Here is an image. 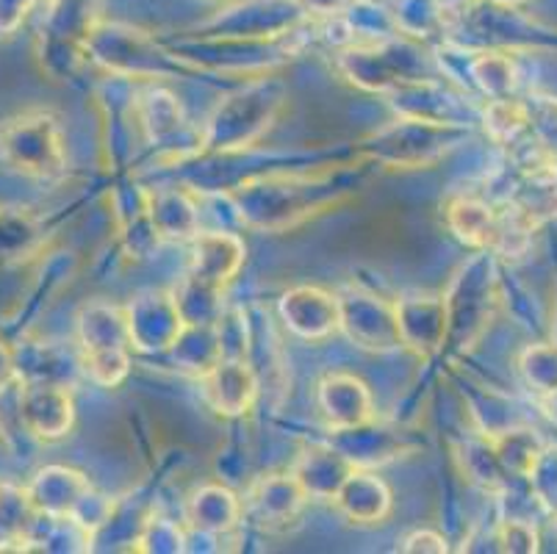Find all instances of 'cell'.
<instances>
[{
	"instance_id": "obj_7",
	"label": "cell",
	"mask_w": 557,
	"mask_h": 554,
	"mask_svg": "<svg viewBox=\"0 0 557 554\" xmlns=\"http://www.w3.org/2000/svg\"><path fill=\"white\" fill-rule=\"evenodd\" d=\"M444 222L460 244L494 258H519L533 242L539 231L519 208L510 206L505 197L491 200L483 195H453L444 202Z\"/></svg>"
},
{
	"instance_id": "obj_11",
	"label": "cell",
	"mask_w": 557,
	"mask_h": 554,
	"mask_svg": "<svg viewBox=\"0 0 557 554\" xmlns=\"http://www.w3.org/2000/svg\"><path fill=\"white\" fill-rule=\"evenodd\" d=\"M131 120L145 145L159 150L164 159L184 161L200 156V125H191L181 100L164 86H141L131 98Z\"/></svg>"
},
{
	"instance_id": "obj_21",
	"label": "cell",
	"mask_w": 557,
	"mask_h": 554,
	"mask_svg": "<svg viewBox=\"0 0 557 554\" xmlns=\"http://www.w3.org/2000/svg\"><path fill=\"white\" fill-rule=\"evenodd\" d=\"M313 403H317L319 416L325 419L327 430H347L377 416L367 380L352 372H338V369L319 378Z\"/></svg>"
},
{
	"instance_id": "obj_8",
	"label": "cell",
	"mask_w": 557,
	"mask_h": 554,
	"mask_svg": "<svg viewBox=\"0 0 557 554\" xmlns=\"http://www.w3.org/2000/svg\"><path fill=\"white\" fill-rule=\"evenodd\" d=\"M75 342H78V364L84 374L100 389H116L131 374L128 319L123 305L89 299L81 305L75 317Z\"/></svg>"
},
{
	"instance_id": "obj_26",
	"label": "cell",
	"mask_w": 557,
	"mask_h": 554,
	"mask_svg": "<svg viewBox=\"0 0 557 554\" xmlns=\"http://www.w3.org/2000/svg\"><path fill=\"white\" fill-rule=\"evenodd\" d=\"M92 482L84 471L70 469V466H45L34 475V480L25 485L28 502L34 510L45 513V516H73L75 507L81 505Z\"/></svg>"
},
{
	"instance_id": "obj_5",
	"label": "cell",
	"mask_w": 557,
	"mask_h": 554,
	"mask_svg": "<svg viewBox=\"0 0 557 554\" xmlns=\"http://www.w3.org/2000/svg\"><path fill=\"white\" fill-rule=\"evenodd\" d=\"M336 70L347 84L372 95H388L405 84L444 78L442 61L419 39L394 37L377 42H349L336 48Z\"/></svg>"
},
{
	"instance_id": "obj_19",
	"label": "cell",
	"mask_w": 557,
	"mask_h": 554,
	"mask_svg": "<svg viewBox=\"0 0 557 554\" xmlns=\"http://www.w3.org/2000/svg\"><path fill=\"white\" fill-rule=\"evenodd\" d=\"M197 383H200L202 403L225 419H239L250 414L261 391L256 366L245 358H220L209 372L197 378Z\"/></svg>"
},
{
	"instance_id": "obj_34",
	"label": "cell",
	"mask_w": 557,
	"mask_h": 554,
	"mask_svg": "<svg viewBox=\"0 0 557 554\" xmlns=\"http://www.w3.org/2000/svg\"><path fill=\"white\" fill-rule=\"evenodd\" d=\"M311 20H338L356 7L358 0H297Z\"/></svg>"
},
{
	"instance_id": "obj_22",
	"label": "cell",
	"mask_w": 557,
	"mask_h": 554,
	"mask_svg": "<svg viewBox=\"0 0 557 554\" xmlns=\"http://www.w3.org/2000/svg\"><path fill=\"white\" fill-rule=\"evenodd\" d=\"M242 525H245L242 496L222 482L197 485L184 505V527L191 535L225 538Z\"/></svg>"
},
{
	"instance_id": "obj_38",
	"label": "cell",
	"mask_w": 557,
	"mask_h": 554,
	"mask_svg": "<svg viewBox=\"0 0 557 554\" xmlns=\"http://www.w3.org/2000/svg\"><path fill=\"white\" fill-rule=\"evenodd\" d=\"M485 3H494V7L513 9V7H519V3H527V0H485Z\"/></svg>"
},
{
	"instance_id": "obj_2",
	"label": "cell",
	"mask_w": 557,
	"mask_h": 554,
	"mask_svg": "<svg viewBox=\"0 0 557 554\" xmlns=\"http://www.w3.org/2000/svg\"><path fill=\"white\" fill-rule=\"evenodd\" d=\"M288 106V86L281 78L252 75L227 91L200 125V156H239L275 128Z\"/></svg>"
},
{
	"instance_id": "obj_27",
	"label": "cell",
	"mask_w": 557,
	"mask_h": 554,
	"mask_svg": "<svg viewBox=\"0 0 557 554\" xmlns=\"http://www.w3.org/2000/svg\"><path fill=\"white\" fill-rule=\"evenodd\" d=\"M455 464H458L460 475L466 482H472L474 488L485 491V494H503L505 488L510 485L508 471L499 464V455L494 450V441L488 433L472 435L455 444Z\"/></svg>"
},
{
	"instance_id": "obj_32",
	"label": "cell",
	"mask_w": 557,
	"mask_h": 554,
	"mask_svg": "<svg viewBox=\"0 0 557 554\" xmlns=\"http://www.w3.org/2000/svg\"><path fill=\"white\" fill-rule=\"evenodd\" d=\"M37 242V225L28 217H12V213H3L0 217V253H9V256H17L25 253L32 244Z\"/></svg>"
},
{
	"instance_id": "obj_28",
	"label": "cell",
	"mask_w": 557,
	"mask_h": 554,
	"mask_svg": "<svg viewBox=\"0 0 557 554\" xmlns=\"http://www.w3.org/2000/svg\"><path fill=\"white\" fill-rule=\"evenodd\" d=\"M166 358L178 366L181 372H189L200 378L202 372H209L211 366L222 358L220 335H216L214 324H186L184 333L178 335V342L172 344Z\"/></svg>"
},
{
	"instance_id": "obj_1",
	"label": "cell",
	"mask_w": 557,
	"mask_h": 554,
	"mask_svg": "<svg viewBox=\"0 0 557 554\" xmlns=\"http://www.w3.org/2000/svg\"><path fill=\"white\" fill-rule=\"evenodd\" d=\"M367 161L313 172H261L225 189L236 220L258 233H286L344 206L361 192Z\"/></svg>"
},
{
	"instance_id": "obj_39",
	"label": "cell",
	"mask_w": 557,
	"mask_h": 554,
	"mask_svg": "<svg viewBox=\"0 0 557 554\" xmlns=\"http://www.w3.org/2000/svg\"><path fill=\"white\" fill-rule=\"evenodd\" d=\"M55 3H62V0H50V7H55Z\"/></svg>"
},
{
	"instance_id": "obj_4",
	"label": "cell",
	"mask_w": 557,
	"mask_h": 554,
	"mask_svg": "<svg viewBox=\"0 0 557 554\" xmlns=\"http://www.w3.org/2000/svg\"><path fill=\"white\" fill-rule=\"evenodd\" d=\"M472 136L469 125L394 114L392 122L356 141V156L383 170H433Z\"/></svg>"
},
{
	"instance_id": "obj_24",
	"label": "cell",
	"mask_w": 557,
	"mask_h": 554,
	"mask_svg": "<svg viewBox=\"0 0 557 554\" xmlns=\"http://www.w3.org/2000/svg\"><path fill=\"white\" fill-rule=\"evenodd\" d=\"M288 471L297 477L308 500L333 502L347 477L356 471V466L349 464V457L342 450H336L331 441H319V444L302 446Z\"/></svg>"
},
{
	"instance_id": "obj_3",
	"label": "cell",
	"mask_w": 557,
	"mask_h": 554,
	"mask_svg": "<svg viewBox=\"0 0 557 554\" xmlns=\"http://www.w3.org/2000/svg\"><path fill=\"white\" fill-rule=\"evenodd\" d=\"M247 261L245 238L231 231H200L189 242V267L172 297L186 324H214L225 308V292Z\"/></svg>"
},
{
	"instance_id": "obj_23",
	"label": "cell",
	"mask_w": 557,
	"mask_h": 554,
	"mask_svg": "<svg viewBox=\"0 0 557 554\" xmlns=\"http://www.w3.org/2000/svg\"><path fill=\"white\" fill-rule=\"evenodd\" d=\"M333 507L356 527L386 525L394 510V491L374 469H356L336 494Z\"/></svg>"
},
{
	"instance_id": "obj_10",
	"label": "cell",
	"mask_w": 557,
	"mask_h": 554,
	"mask_svg": "<svg viewBox=\"0 0 557 554\" xmlns=\"http://www.w3.org/2000/svg\"><path fill=\"white\" fill-rule=\"evenodd\" d=\"M0 164L34 181H59L67 172V136L59 114L32 109L0 122Z\"/></svg>"
},
{
	"instance_id": "obj_12",
	"label": "cell",
	"mask_w": 557,
	"mask_h": 554,
	"mask_svg": "<svg viewBox=\"0 0 557 554\" xmlns=\"http://www.w3.org/2000/svg\"><path fill=\"white\" fill-rule=\"evenodd\" d=\"M338 299V333L347 342L356 344L367 353H397L403 349L397 324V308L394 299L361 286V283H347L336 292Z\"/></svg>"
},
{
	"instance_id": "obj_30",
	"label": "cell",
	"mask_w": 557,
	"mask_h": 554,
	"mask_svg": "<svg viewBox=\"0 0 557 554\" xmlns=\"http://www.w3.org/2000/svg\"><path fill=\"white\" fill-rule=\"evenodd\" d=\"M131 552L178 554L186 552V527L164 516H148L134 538Z\"/></svg>"
},
{
	"instance_id": "obj_17",
	"label": "cell",
	"mask_w": 557,
	"mask_h": 554,
	"mask_svg": "<svg viewBox=\"0 0 557 554\" xmlns=\"http://www.w3.org/2000/svg\"><path fill=\"white\" fill-rule=\"evenodd\" d=\"M20 416L28 439L53 444L73 433L75 399L73 391L55 380H25L20 391Z\"/></svg>"
},
{
	"instance_id": "obj_13",
	"label": "cell",
	"mask_w": 557,
	"mask_h": 554,
	"mask_svg": "<svg viewBox=\"0 0 557 554\" xmlns=\"http://www.w3.org/2000/svg\"><path fill=\"white\" fill-rule=\"evenodd\" d=\"M308 20L297 0H242L197 25L195 37L277 39L300 30Z\"/></svg>"
},
{
	"instance_id": "obj_16",
	"label": "cell",
	"mask_w": 557,
	"mask_h": 554,
	"mask_svg": "<svg viewBox=\"0 0 557 554\" xmlns=\"http://www.w3.org/2000/svg\"><path fill=\"white\" fill-rule=\"evenodd\" d=\"M134 355H166L186 322L172 288H148L123 305Z\"/></svg>"
},
{
	"instance_id": "obj_6",
	"label": "cell",
	"mask_w": 557,
	"mask_h": 554,
	"mask_svg": "<svg viewBox=\"0 0 557 554\" xmlns=\"http://www.w3.org/2000/svg\"><path fill=\"white\" fill-rule=\"evenodd\" d=\"M84 48L89 61L103 67L111 78L159 84V81L197 75L184 61L175 59L164 42L134 25L92 20V25L86 28Z\"/></svg>"
},
{
	"instance_id": "obj_9",
	"label": "cell",
	"mask_w": 557,
	"mask_h": 554,
	"mask_svg": "<svg viewBox=\"0 0 557 554\" xmlns=\"http://www.w3.org/2000/svg\"><path fill=\"white\" fill-rule=\"evenodd\" d=\"M499 303V286H496L494 256L478 253L455 272L453 283L444 292L447 305V338H444L442 355H466L472 353L491 328V319Z\"/></svg>"
},
{
	"instance_id": "obj_14",
	"label": "cell",
	"mask_w": 557,
	"mask_h": 554,
	"mask_svg": "<svg viewBox=\"0 0 557 554\" xmlns=\"http://www.w3.org/2000/svg\"><path fill=\"white\" fill-rule=\"evenodd\" d=\"M327 441L342 450L356 469H380V466L397 464V460L413 457L424 450L422 433L383 421L377 416L358 427L331 430Z\"/></svg>"
},
{
	"instance_id": "obj_18",
	"label": "cell",
	"mask_w": 557,
	"mask_h": 554,
	"mask_svg": "<svg viewBox=\"0 0 557 554\" xmlns=\"http://www.w3.org/2000/svg\"><path fill=\"white\" fill-rule=\"evenodd\" d=\"M394 308H397L403 349H408V353H413L422 360L442 355L444 338H447V305H444V292H408L394 299Z\"/></svg>"
},
{
	"instance_id": "obj_37",
	"label": "cell",
	"mask_w": 557,
	"mask_h": 554,
	"mask_svg": "<svg viewBox=\"0 0 557 554\" xmlns=\"http://www.w3.org/2000/svg\"><path fill=\"white\" fill-rule=\"evenodd\" d=\"M544 408H546V414H549V419L557 424V391L555 394L544 396Z\"/></svg>"
},
{
	"instance_id": "obj_33",
	"label": "cell",
	"mask_w": 557,
	"mask_h": 554,
	"mask_svg": "<svg viewBox=\"0 0 557 554\" xmlns=\"http://www.w3.org/2000/svg\"><path fill=\"white\" fill-rule=\"evenodd\" d=\"M397 552L403 554H444L449 552L447 546V538L442 535V532H435V530H413L408 532V535L399 541Z\"/></svg>"
},
{
	"instance_id": "obj_36",
	"label": "cell",
	"mask_w": 557,
	"mask_h": 554,
	"mask_svg": "<svg viewBox=\"0 0 557 554\" xmlns=\"http://www.w3.org/2000/svg\"><path fill=\"white\" fill-rule=\"evenodd\" d=\"M17 374H20L17 355H14V349H9L7 344H0V389H3L7 383H12Z\"/></svg>"
},
{
	"instance_id": "obj_25",
	"label": "cell",
	"mask_w": 557,
	"mask_h": 554,
	"mask_svg": "<svg viewBox=\"0 0 557 554\" xmlns=\"http://www.w3.org/2000/svg\"><path fill=\"white\" fill-rule=\"evenodd\" d=\"M148 217L159 242L189 244L200 233V202L186 186L148 189Z\"/></svg>"
},
{
	"instance_id": "obj_29",
	"label": "cell",
	"mask_w": 557,
	"mask_h": 554,
	"mask_svg": "<svg viewBox=\"0 0 557 554\" xmlns=\"http://www.w3.org/2000/svg\"><path fill=\"white\" fill-rule=\"evenodd\" d=\"M469 75L472 86L485 100L513 98L516 91V64L505 50H474L469 53Z\"/></svg>"
},
{
	"instance_id": "obj_31",
	"label": "cell",
	"mask_w": 557,
	"mask_h": 554,
	"mask_svg": "<svg viewBox=\"0 0 557 554\" xmlns=\"http://www.w3.org/2000/svg\"><path fill=\"white\" fill-rule=\"evenodd\" d=\"M519 374L530 391L549 396L557 391V344H533L519 355Z\"/></svg>"
},
{
	"instance_id": "obj_15",
	"label": "cell",
	"mask_w": 557,
	"mask_h": 554,
	"mask_svg": "<svg viewBox=\"0 0 557 554\" xmlns=\"http://www.w3.org/2000/svg\"><path fill=\"white\" fill-rule=\"evenodd\" d=\"M308 494L292 471H270L247 485L242 494L245 525L261 532H286L302 518Z\"/></svg>"
},
{
	"instance_id": "obj_35",
	"label": "cell",
	"mask_w": 557,
	"mask_h": 554,
	"mask_svg": "<svg viewBox=\"0 0 557 554\" xmlns=\"http://www.w3.org/2000/svg\"><path fill=\"white\" fill-rule=\"evenodd\" d=\"M37 0H0V34H14Z\"/></svg>"
},
{
	"instance_id": "obj_20",
	"label": "cell",
	"mask_w": 557,
	"mask_h": 554,
	"mask_svg": "<svg viewBox=\"0 0 557 554\" xmlns=\"http://www.w3.org/2000/svg\"><path fill=\"white\" fill-rule=\"evenodd\" d=\"M277 313L286 330L302 342H325L338 333L336 292L322 286H292L277 299Z\"/></svg>"
}]
</instances>
